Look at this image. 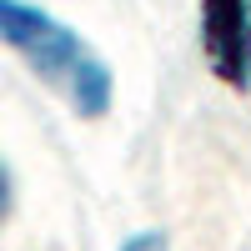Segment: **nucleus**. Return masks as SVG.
<instances>
[{"instance_id":"f257e3e1","label":"nucleus","mask_w":251,"mask_h":251,"mask_svg":"<svg viewBox=\"0 0 251 251\" xmlns=\"http://www.w3.org/2000/svg\"><path fill=\"white\" fill-rule=\"evenodd\" d=\"M0 46L25 60L35 80H46L55 96H66L75 116L96 121L111 111V66L66 20L46 15L30 0H0Z\"/></svg>"},{"instance_id":"f03ea898","label":"nucleus","mask_w":251,"mask_h":251,"mask_svg":"<svg viewBox=\"0 0 251 251\" xmlns=\"http://www.w3.org/2000/svg\"><path fill=\"white\" fill-rule=\"evenodd\" d=\"M201 55L231 91H251V0H201Z\"/></svg>"},{"instance_id":"7ed1b4c3","label":"nucleus","mask_w":251,"mask_h":251,"mask_svg":"<svg viewBox=\"0 0 251 251\" xmlns=\"http://www.w3.org/2000/svg\"><path fill=\"white\" fill-rule=\"evenodd\" d=\"M121 251H166V236L161 231H141V236H131Z\"/></svg>"},{"instance_id":"20e7f679","label":"nucleus","mask_w":251,"mask_h":251,"mask_svg":"<svg viewBox=\"0 0 251 251\" xmlns=\"http://www.w3.org/2000/svg\"><path fill=\"white\" fill-rule=\"evenodd\" d=\"M10 201H15V186H10V171H5V161H0V221L10 216Z\"/></svg>"}]
</instances>
